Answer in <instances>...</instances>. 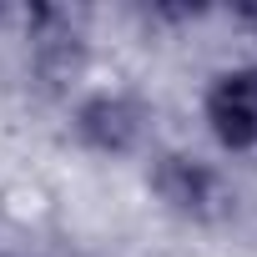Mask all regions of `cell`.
<instances>
[{
  "label": "cell",
  "instance_id": "6da1fadb",
  "mask_svg": "<svg viewBox=\"0 0 257 257\" xmlns=\"http://www.w3.org/2000/svg\"><path fill=\"white\" fill-rule=\"evenodd\" d=\"M207 126L227 152L257 147V66H237L207 91Z\"/></svg>",
  "mask_w": 257,
  "mask_h": 257
},
{
  "label": "cell",
  "instance_id": "7a4b0ae2",
  "mask_svg": "<svg viewBox=\"0 0 257 257\" xmlns=\"http://www.w3.org/2000/svg\"><path fill=\"white\" fill-rule=\"evenodd\" d=\"M76 137L91 152H101V157H121V152H132L137 137H142V111L126 96H91L76 111Z\"/></svg>",
  "mask_w": 257,
  "mask_h": 257
},
{
  "label": "cell",
  "instance_id": "3957f363",
  "mask_svg": "<svg viewBox=\"0 0 257 257\" xmlns=\"http://www.w3.org/2000/svg\"><path fill=\"white\" fill-rule=\"evenodd\" d=\"M152 187L172 212H187V217H212L217 192H222L212 167H202L197 157H162L152 172Z\"/></svg>",
  "mask_w": 257,
  "mask_h": 257
}]
</instances>
